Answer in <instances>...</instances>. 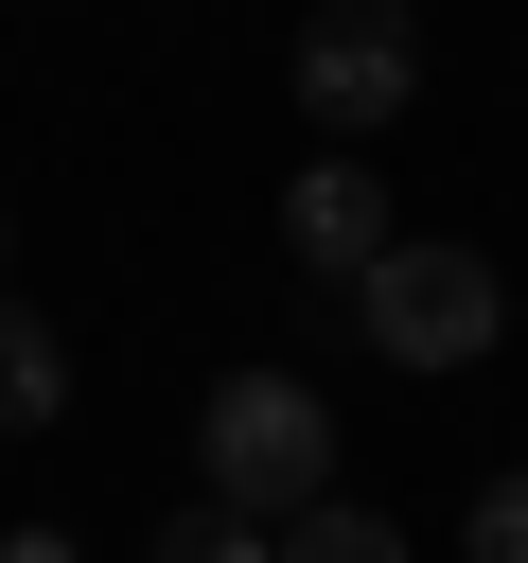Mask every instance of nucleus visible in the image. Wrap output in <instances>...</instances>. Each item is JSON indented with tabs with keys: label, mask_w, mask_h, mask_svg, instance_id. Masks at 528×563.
I'll use <instances>...</instances> for the list:
<instances>
[{
	"label": "nucleus",
	"mask_w": 528,
	"mask_h": 563,
	"mask_svg": "<svg viewBox=\"0 0 528 563\" xmlns=\"http://www.w3.org/2000/svg\"><path fill=\"white\" fill-rule=\"evenodd\" d=\"M387 369H475L493 334H510V282H493V246H422V229H387V264L334 299Z\"/></svg>",
	"instance_id": "nucleus-1"
},
{
	"label": "nucleus",
	"mask_w": 528,
	"mask_h": 563,
	"mask_svg": "<svg viewBox=\"0 0 528 563\" xmlns=\"http://www.w3.org/2000/svg\"><path fill=\"white\" fill-rule=\"evenodd\" d=\"M194 475H211L229 510H264V528H282V510H317V493H334V405H317L299 369H229V387L194 405Z\"/></svg>",
	"instance_id": "nucleus-2"
},
{
	"label": "nucleus",
	"mask_w": 528,
	"mask_h": 563,
	"mask_svg": "<svg viewBox=\"0 0 528 563\" xmlns=\"http://www.w3.org/2000/svg\"><path fill=\"white\" fill-rule=\"evenodd\" d=\"M422 106V18L405 0H317L299 18V123L317 141H387Z\"/></svg>",
	"instance_id": "nucleus-3"
},
{
	"label": "nucleus",
	"mask_w": 528,
	"mask_h": 563,
	"mask_svg": "<svg viewBox=\"0 0 528 563\" xmlns=\"http://www.w3.org/2000/svg\"><path fill=\"white\" fill-rule=\"evenodd\" d=\"M282 264H299L317 299H352V282L387 264V176H370V158H299V176H282Z\"/></svg>",
	"instance_id": "nucleus-4"
},
{
	"label": "nucleus",
	"mask_w": 528,
	"mask_h": 563,
	"mask_svg": "<svg viewBox=\"0 0 528 563\" xmlns=\"http://www.w3.org/2000/svg\"><path fill=\"white\" fill-rule=\"evenodd\" d=\"M35 422H70V334L35 299H0V440H35Z\"/></svg>",
	"instance_id": "nucleus-5"
},
{
	"label": "nucleus",
	"mask_w": 528,
	"mask_h": 563,
	"mask_svg": "<svg viewBox=\"0 0 528 563\" xmlns=\"http://www.w3.org/2000/svg\"><path fill=\"white\" fill-rule=\"evenodd\" d=\"M282 563H405V528L370 493H317V510H282Z\"/></svg>",
	"instance_id": "nucleus-6"
},
{
	"label": "nucleus",
	"mask_w": 528,
	"mask_h": 563,
	"mask_svg": "<svg viewBox=\"0 0 528 563\" xmlns=\"http://www.w3.org/2000/svg\"><path fill=\"white\" fill-rule=\"evenodd\" d=\"M141 563H282V528H264V510H229V493H194V510H176Z\"/></svg>",
	"instance_id": "nucleus-7"
},
{
	"label": "nucleus",
	"mask_w": 528,
	"mask_h": 563,
	"mask_svg": "<svg viewBox=\"0 0 528 563\" xmlns=\"http://www.w3.org/2000/svg\"><path fill=\"white\" fill-rule=\"evenodd\" d=\"M458 545H475V563H528V475H493V493L458 510Z\"/></svg>",
	"instance_id": "nucleus-8"
},
{
	"label": "nucleus",
	"mask_w": 528,
	"mask_h": 563,
	"mask_svg": "<svg viewBox=\"0 0 528 563\" xmlns=\"http://www.w3.org/2000/svg\"><path fill=\"white\" fill-rule=\"evenodd\" d=\"M0 563H88V545L70 528H0Z\"/></svg>",
	"instance_id": "nucleus-9"
},
{
	"label": "nucleus",
	"mask_w": 528,
	"mask_h": 563,
	"mask_svg": "<svg viewBox=\"0 0 528 563\" xmlns=\"http://www.w3.org/2000/svg\"><path fill=\"white\" fill-rule=\"evenodd\" d=\"M0 264H18V229H0Z\"/></svg>",
	"instance_id": "nucleus-10"
}]
</instances>
